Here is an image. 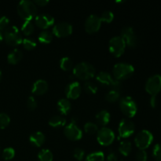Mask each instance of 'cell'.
Segmentation results:
<instances>
[{"mask_svg":"<svg viewBox=\"0 0 161 161\" xmlns=\"http://www.w3.org/2000/svg\"><path fill=\"white\" fill-rule=\"evenodd\" d=\"M115 139V134L113 130L108 127H103L97 130V140L102 146H109Z\"/></svg>","mask_w":161,"mask_h":161,"instance_id":"obj_8","label":"cell"},{"mask_svg":"<svg viewBox=\"0 0 161 161\" xmlns=\"http://www.w3.org/2000/svg\"><path fill=\"white\" fill-rule=\"evenodd\" d=\"M135 127L134 123L128 119H122L119 122L118 131L119 138H127L132 135L135 132Z\"/></svg>","mask_w":161,"mask_h":161,"instance_id":"obj_11","label":"cell"},{"mask_svg":"<svg viewBox=\"0 0 161 161\" xmlns=\"http://www.w3.org/2000/svg\"><path fill=\"white\" fill-rule=\"evenodd\" d=\"M102 25L100 17L95 14H91L86 18L85 21V30L88 33H94L99 30Z\"/></svg>","mask_w":161,"mask_h":161,"instance_id":"obj_13","label":"cell"},{"mask_svg":"<svg viewBox=\"0 0 161 161\" xmlns=\"http://www.w3.org/2000/svg\"><path fill=\"white\" fill-rule=\"evenodd\" d=\"M23 57V53L19 49H14L9 52L7 56V61L9 64H16L21 60Z\"/></svg>","mask_w":161,"mask_h":161,"instance_id":"obj_20","label":"cell"},{"mask_svg":"<svg viewBox=\"0 0 161 161\" xmlns=\"http://www.w3.org/2000/svg\"><path fill=\"white\" fill-rule=\"evenodd\" d=\"M17 13L19 16L25 20H31L36 17L37 8L34 2L29 0H22L17 5Z\"/></svg>","mask_w":161,"mask_h":161,"instance_id":"obj_1","label":"cell"},{"mask_svg":"<svg viewBox=\"0 0 161 161\" xmlns=\"http://www.w3.org/2000/svg\"><path fill=\"white\" fill-rule=\"evenodd\" d=\"M72 32V26L70 23L66 21L59 22L53 28V34L58 37H65Z\"/></svg>","mask_w":161,"mask_h":161,"instance_id":"obj_14","label":"cell"},{"mask_svg":"<svg viewBox=\"0 0 161 161\" xmlns=\"http://www.w3.org/2000/svg\"><path fill=\"white\" fill-rule=\"evenodd\" d=\"M119 108L127 117H133L137 113V104L132 97L129 96L122 97L119 102Z\"/></svg>","mask_w":161,"mask_h":161,"instance_id":"obj_5","label":"cell"},{"mask_svg":"<svg viewBox=\"0 0 161 161\" xmlns=\"http://www.w3.org/2000/svg\"><path fill=\"white\" fill-rule=\"evenodd\" d=\"M37 105V102H36L35 97H32V96H30V97H28V98L27 99V107H28L30 110H34L35 108H36Z\"/></svg>","mask_w":161,"mask_h":161,"instance_id":"obj_39","label":"cell"},{"mask_svg":"<svg viewBox=\"0 0 161 161\" xmlns=\"http://www.w3.org/2000/svg\"><path fill=\"white\" fill-rule=\"evenodd\" d=\"M3 34H2V32L0 31V42H2V40H3Z\"/></svg>","mask_w":161,"mask_h":161,"instance_id":"obj_45","label":"cell"},{"mask_svg":"<svg viewBox=\"0 0 161 161\" xmlns=\"http://www.w3.org/2000/svg\"><path fill=\"white\" fill-rule=\"evenodd\" d=\"M126 44L120 36H116L112 38L108 42V49L112 54L115 57H119L124 53Z\"/></svg>","mask_w":161,"mask_h":161,"instance_id":"obj_7","label":"cell"},{"mask_svg":"<svg viewBox=\"0 0 161 161\" xmlns=\"http://www.w3.org/2000/svg\"><path fill=\"white\" fill-rule=\"evenodd\" d=\"M57 106H58V110L61 114L66 115L71 110L72 105H71V102L67 98H61L58 102Z\"/></svg>","mask_w":161,"mask_h":161,"instance_id":"obj_22","label":"cell"},{"mask_svg":"<svg viewBox=\"0 0 161 161\" xmlns=\"http://www.w3.org/2000/svg\"><path fill=\"white\" fill-rule=\"evenodd\" d=\"M137 161H147V153L145 150L139 149L136 153Z\"/></svg>","mask_w":161,"mask_h":161,"instance_id":"obj_41","label":"cell"},{"mask_svg":"<svg viewBox=\"0 0 161 161\" xmlns=\"http://www.w3.org/2000/svg\"><path fill=\"white\" fill-rule=\"evenodd\" d=\"M81 93V85L79 82L73 81L66 86L65 94L68 98L76 99L80 97Z\"/></svg>","mask_w":161,"mask_h":161,"instance_id":"obj_16","label":"cell"},{"mask_svg":"<svg viewBox=\"0 0 161 161\" xmlns=\"http://www.w3.org/2000/svg\"><path fill=\"white\" fill-rule=\"evenodd\" d=\"M119 98V91L111 90L105 95V99L108 102H116Z\"/></svg>","mask_w":161,"mask_h":161,"instance_id":"obj_30","label":"cell"},{"mask_svg":"<svg viewBox=\"0 0 161 161\" xmlns=\"http://www.w3.org/2000/svg\"><path fill=\"white\" fill-rule=\"evenodd\" d=\"M10 123V118L6 113H0V128L4 129Z\"/></svg>","mask_w":161,"mask_h":161,"instance_id":"obj_34","label":"cell"},{"mask_svg":"<svg viewBox=\"0 0 161 161\" xmlns=\"http://www.w3.org/2000/svg\"><path fill=\"white\" fill-rule=\"evenodd\" d=\"M60 67L64 71H69L73 69V62L69 57H64L60 60Z\"/></svg>","mask_w":161,"mask_h":161,"instance_id":"obj_28","label":"cell"},{"mask_svg":"<svg viewBox=\"0 0 161 161\" xmlns=\"http://www.w3.org/2000/svg\"><path fill=\"white\" fill-rule=\"evenodd\" d=\"M39 161H53V153L50 149H42L38 154Z\"/></svg>","mask_w":161,"mask_h":161,"instance_id":"obj_26","label":"cell"},{"mask_svg":"<svg viewBox=\"0 0 161 161\" xmlns=\"http://www.w3.org/2000/svg\"><path fill=\"white\" fill-rule=\"evenodd\" d=\"M96 80L102 86H107L111 87L115 79L111 75V74L107 72H101L96 76Z\"/></svg>","mask_w":161,"mask_h":161,"instance_id":"obj_18","label":"cell"},{"mask_svg":"<svg viewBox=\"0 0 161 161\" xmlns=\"http://www.w3.org/2000/svg\"><path fill=\"white\" fill-rule=\"evenodd\" d=\"M48 90V83L45 80H38L33 83L32 87H31V92L32 94L36 95H42L45 94Z\"/></svg>","mask_w":161,"mask_h":161,"instance_id":"obj_17","label":"cell"},{"mask_svg":"<svg viewBox=\"0 0 161 161\" xmlns=\"http://www.w3.org/2000/svg\"><path fill=\"white\" fill-rule=\"evenodd\" d=\"M105 154L102 151H97L90 153L86 158V161H104Z\"/></svg>","mask_w":161,"mask_h":161,"instance_id":"obj_29","label":"cell"},{"mask_svg":"<svg viewBox=\"0 0 161 161\" xmlns=\"http://www.w3.org/2000/svg\"><path fill=\"white\" fill-rule=\"evenodd\" d=\"M66 124V119L62 116L56 115L52 116L49 120V124L53 127H64Z\"/></svg>","mask_w":161,"mask_h":161,"instance_id":"obj_23","label":"cell"},{"mask_svg":"<svg viewBox=\"0 0 161 161\" xmlns=\"http://www.w3.org/2000/svg\"><path fill=\"white\" fill-rule=\"evenodd\" d=\"M135 72L133 65L125 62H120L113 66V78L117 80H124L129 78Z\"/></svg>","mask_w":161,"mask_h":161,"instance_id":"obj_3","label":"cell"},{"mask_svg":"<svg viewBox=\"0 0 161 161\" xmlns=\"http://www.w3.org/2000/svg\"><path fill=\"white\" fill-rule=\"evenodd\" d=\"M84 90L90 94H94L97 91V86L91 82H86L84 83Z\"/></svg>","mask_w":161,"mask_h":161,"instance_id":"obj_36","label":"cell"},{"mask_svg":"<svg viewBox=\"0 0 161 161\" xmlns=\"http://www.w3.org/2000/svg\"><path fill=\"white\" fill-rule=\"evenodd\" d=\"M107 161H125L123 160H119L116 154L113 152H110L107 157Z\"/></svg>","mask_w":161,"mask_h":161,"instance_id":"obj_42","label":"cell"},{"mask_svg":"<svg viewBox=\"0 0 161 161\" xmlns=\"http://www.w3.org/2000/svg\"><path fill=\"white\" fill-rule=\"evenodd\" d=\"M121 38L125 42L126 46L129 47H135L138 44V38L131 27H125L121 30Z\"/></svg>","mask_w":161,"mask_h":161,"instance_id":"obj_12","label":"cell"},{"mask_svg":"<svg viewBox=\"0 0 161 161\" xmlns=\"http://www.w3.org/2000/svg\"><path fill=\"white\" fill-rule=\"evenodd\" d=\"M73 155L77 160H82L84 157L85 152L81 148H75L73 151Z\"/></svg>","mask_w":161,"mask_h":161,"instance_id":"obj_38","label":"cell"},{"mask_svg":"<svg viewBox=\"0 0 161 161\" xmlns=\"http://www.w3.org/2000/svg\"><path fill=\"white\" fill-rule=\"evenodd\" d=\"M113 18H114V14L112 11L106 10L105 12H103L102 14V15L100 16L101 20L104 22H107V23H110V22L113 21Z\"/></svg>","mask_w":161,"mask_h":161,"instance_id":"obj_35","label":"cell"},{"mask_svg":"<svg viewBox=\"0 0 161 161\" xmlns=\"http://www.w3.org/2000/svg\"><path fill=\"white\" fill-rule=\"evenodd\" d=\"M9 23V20L6 16H0V31L6 30Z\"/></svg>","mask_w":161,"mask_h":161,"instance_id":"obj_40","label":"cell"},{"mask_svg":"<svg viewBox=\"0 0 161 161\" xmlns=\"http://www.w3.org/2000/svg\"><path fill=\"white\" fill-rule=\"evenodd\" d=\"M72 69L74 75L82 80H90L95 75V69L88 62L78 63Z\"/></svg>","mask_w":161,"mask_h":161,"instance_id":"obj_2","label":"cell"},{"mask_svg":"<svg viewBox=\"0 0 161 161\" xmlns=\"http://www.w3.org/2000/svg\"><path fill=\"white\" fill-rule=\"evenodd\" d=\"M35 21L39 28L42 29H47L54 23V18L48 14H41L36 15L35 17Z\"/></svg>","mask_w":161,"mask_h":161,"instance_id":"obj_15","label":"cell"},{"mask_svg":"<svg viewBox=\"0 0 161 161\" xmlns=\"http://www.w3.org/2000/svg\"><path fill=\"white\" fill-rule=\"evenodd\" d=\"M153 141V135L147 130H142L138 132L135 138V142L137 147L142 150H145L149 147Z\"/></svg>","mask_w":161,"mask_h":161,"instance_id":"obj_6","label":"cell"},{"mask_svg":"<svg viewBox=\"0 0 161 161\" xmlns=\"http://www.w3.org/2000/svg\"><path fill=\"white\" fill-rule=\"evenodd\" d=\"M146 91L151 95H157L161 91V75H153L148 79L146 83Z\"/></svg>","mask_w":161,"mask_h":161,"instance_id":"obj_10","label":"cell"},{"mask_svg":"<svg viewBox=\"0 0 161 161\" xmlns=\"http://www.w3.org/2000/svg\"><path fill=\"white\" fill-rule=\"evenodd\" d=\"M34 3L39 6H45L46 5L48 4L49 1L48 0H36Z\"/></svg>","mask_w":161,"mask_h":161,"instance_id":"obj_43","label":"cell"},{"mask_svg":"<svg viewBox=\"0 0 161 161\" xmlns=\"http://www.w3.org/2000/svg\"><path fill=\"white\" fill-rule=\"evenodd\" d=\"M64 135L72 141H77V140L81 139L83 136V132L81 129L79 128L78 126L76 125V120L75 119L74 120L73 118L70 124L65 126L64 129Z\"/></svg>","mask_w":161,"mask_h":161,"instance_id":"obj_9","label":"cell"},{"mask_svg":"<svg viewBox=\"0 0 161 161\" xmlns=\"http://www.w3.org/2000/svg\"><path fill=\"white\" fill-rule=\"evenodd\" d=\"M35 26L31 20H25L21 26V31L25 36H29L34 31Z\"/></svg>","mask_w":161,"mask_h":161,"instance_id":"obj_27","label":"cell"},{"mask_svg":"<svg viewBox=\"0 0 161 161\" xmlns=\"http://www.w3.org/2000/svg\"><path fill=\"white\" fill-rule=\"evenodd\" d=\"M153 156L157 161H161V144H157L153 147Z\"/></svg>","mask_w":161,"mask_h":161,"instance_id":"obj_37","label":"cell"},{"mask_svg":"<svg viewBox=\"0 0 161 161\" xmlns=\"http://www.w3.org/2000/svg\"><path fill=\"white\" fill-rule=\"evenodd\" d=\"M45 135L41 131H35L32 134H31L29 137V141L33 146L36 147H39L42 146L45 142Z\"/></svg>","mask_w":161,"mask_h":161,"instance_id":"obj_19","label":"cell"},{"mask_svg":"<svg viewBox=\"0 0 161 161\" xmlns=\"http://www.w3.org/2000/svg\"><path fill=\"white\" fill-rule=\"evenodd\" d=\"M3 38L7 44L10 46H17L20 44L23 40L21 33L15 25L8 26L4 31Z\"/></svg>","mask_w":161,"mask_h":161,"instance_id":"obj_4","label":"cell"},{"mask_svg":"<svg viewBox=\"0 0 161 161\" xmlns=\"http://www.w3.org/2000/svg\"><path fill=\"white\" fill-rule=\"evenodd\" d=\"M53 39V33L50 32L48 30H43L41 31L38 36V40L41 42V43L48 44Z\"/></svg>","mask_w":161,"mask_h":161,"instance_id":"obj_25","label":"cell"},{"mask_svg":"<svg viewBox=\"0 0 161 161\" xmlns=\"http://www.w3.org/2000/svg\"><path fill=\"white\" fill-rule=\"evenodd\" d=\"M2 75H3V74H2L1 70H0V81H1V80H2Z\"/></svg>","mask_w":161,"mask_h":161,"instance_id":"obj_46","label":"cell"},{"mask_svg":"<svg viewBox=\"0 0 161 161\" xmlns=\"http://www.w3.org/2000/svg\"><path fill=\"white\" fill-rule=\"evenodd\" d=\"M98 130V127L96 124L93 122H87L86 124H85L84 125V130L86 133L90 134V135H93V134L97 132Z\"/></svg>","mask_w":161,"mask_h":161,"instance_id":"obj_32","label":"cell"},{"mask_svg":"<svg viewBox=\"0 0 161 161\" xmlns=\"http://www.w3.org/2000/svg\"><path fill=\"white\" fill-rule=\"evenodd\" d=\"M22 44H23L24 48L28 50H31L34 49L36 47V42L35 39H31V38H25L22 40Z\"/></svg>","mask_w":161,"mask_h":161,"instance_id":"obj_31","label":"cell"},{"mask_svg":"<svg viewBox=\"0 0 161 161\" xmlns=\"http://www.w3.org/2000/svg\"><path fill=\"white\" fill-rule=\"evenodd\" d=\"M150 105L153 108H155L157 105V95L151 96L150 98Z\"/></svg>","mask_w":161,"mask_h":161,"instance_id":"obj_44","label":"cell"},{"mask_svg":"<svg viewBox=\"0 0 161 161\" xmlns=\"http://www.w3.org/2000/svg\"><path fill=\"white\" fill-rule=\"evenodd\" d=\"M132 146L131 142L127 140H124L120 142L119 146V151L123 156L124 157H127L130 154V153L131 152Z\"/></svg>","mask_w":161,"mask_h":161,"instance_id":"obj_24","label":"cell"},{"mask_svg":"<svg viewBox=\"0 0 161 161\" xmlns=\"http://www.w3.org/2000/svg\"><path fill=\"white\" fill-rule=\"evenodd\" d=\"M110 120V114L107 110H102L96 115V121L101 126H105Z\"/></svg>","mask_w":161,"mask_h":161,"instance_id":"obj_21","label":"cell"},{"mask_svg":"<svg viewBox=\"0 0 161 161\" xmlns=\"http://www.w3.org/2000/svg\"><path fill=\"white\" fill-rule=\"evenodd\" d=\"M15 156V150L11 147H7L3 149V158L5 160H9L13 159Z\"/></svg>","mask_w":161,"mask_h":161,"instance_id":"obj_33","label":"cell"}]
</instances>
